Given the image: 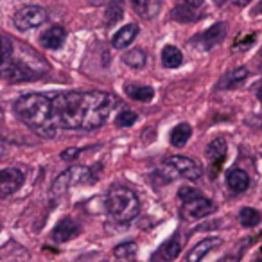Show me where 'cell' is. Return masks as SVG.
I'll use <instances>...</instances> for the list:
<instances>
[{"instance_id":"obj_1","label":"cell","mask_w":262,"mask_h":262,"mask_svg":"<svg viewBox=\"0 0 262 262\" xmlns=\"http://www.w3.org/2000/svg\"><path fill=\"white\" fill-rule=\"evenodd\" d=\"M52 117L58 129L94 131L104 126L113 110V97L106 92H59L51 95Z\"/></svg>"},{"instance_id":"obj_2","label":"cell","mask_w":262,"mask_h":262,"mask_svg":"<svg viewBox=\"0 0 262 262\" xmlns=\"http://www.w3.org/2000/svg\"><path fill=\"white\" fill-rule=\"evenodd\" d=\"M16 117L43 139H54L58 135L54 117H52V101L47 94H26L20 95L13 104Z\"/></svg>"},{"instance_id":"obj_3","label":"cell","mask_w":262,"mask_h":262,"mask_svg":"<svg viewBox=\"0 0 262 262\" xmlns=\"http://www.w3.org/2000/svg\"><path fill=\"white\" fill-rule=\"evenodd\" d=\"M106 210L115 221L129 223L140 214V200L133 190L126 187H113L106 194Z\"/></svg>"},{"instance_id":"obj_4","label":"cell","mask_w":262,"mask_h":262,"mask_svg":"<svg viewBox=\"0 0 262 262\" xmlns=\"http://www.w3.org/2000/svg\"><path fill=\"white\" fill-rule=\"evenodd\" d=\"M95 182L94 171L90 167H84V165H72L67 171H63L58 178L52 183V196H61L63 192H67L69 189L76 185H84V183Z\"/></svg>"},{"instance_id":"obj_5","label":"cell","mask_w":262,"mask_h":262,"mask_svg":"<svg viewBox=\"0 0 262 262\" xmlns=\"http://www.w3.org/2000/svg\"><path fill=\"white\" fill-rule=\"evenodd\" d=\"M47 22V11L41 6H24L15 13L13 24L18 31H31Z\"/></svg>"},{"instance_id":"obj_6","label":"cell","mask_w":262,"mask_h":262,"mask_svg":"<svg viewBox=\"0 0 262 262\" xmlns=\"http://www.w3.org/2000/svg\"><path fill=\"white\" fill-rule=\"evenodd\" d=\"M165 164L187 180H200L203 176V169L194 158L183 157V155H172L165 160Z\"/></svg>"},{"instance_id":"obj_7","label":"cell","mask_w":262,"mask_h":262,"mask_svg":"<svg viewBox=\"0 0 262 262\" xmlns=\"http://www.w3.org/2000/svg\"><path fill=\"white\" fill-rule=\"evenodd\" d=\"M26 182V174L16 167L0 169V198L16 192Z\"/></svg>"},{"instance_id":"obj_8","label":"cell","mask_w":262,"mask_h":262,"mask_svg":"<svg viewBox=\"0 0 262 262\" xmlns=\"http://www.w3.org/2000/svg\"><path fill=\"white\" fill-rule=\"evenodd\" d=\"M215 212L214 201L207 200V198H198V200L190 201V203H183L182 207V215L187 219H203L208 217L210 214Z\"/></svg>"},{"instance_id":"obj_9","label":"cell","mask_w":262,"mask_h":262,"mask_svg":"<svg viewBox=\"0 0 262 262\" xmlns=\"http://www.w3.org/2000/svg\"><path fill=\"white\" fill-rule=\"evenodd\" d=\"M81 232V226L76 219L72 217H63L58 225L52 228V241L54 243H67V241H72L74 237H77Z\"/></svg>"},{"instance_id":"obj_10","label":"cell","mask_w":262,"mask_h":262,"mask_svg":"<svg viewBox=\"0 0 262 262\" xmlns=\"http://www.w3.org/2000/svg\"><path fill=\"white\" fill-rule=\"evenodd\" d=\"M226 36V24L225 22H219V24H214L210 29L205 31L201 36L196 38V43L201 45L203 51H210V49L217 47Z\"/></svg>"},{"instance_id":"obj_11","label":"cell","mask_w":262,"mask_h":262,"mask_svg":"<svg viewBox=\"0 0 262 262\" xmlns=\"http://www.w3.org/2000/svg\"><path fill=\"white\" fill-rule=\"evenodd\" d=\"M223 241L219 237H207V239L200 241L196 246L190 248V251L187 253V262H201L208 253L221 246Z\"/></svg>"},{"instance_id":"obj_12","label":"cell","mask_w":262,"mask_h":262,"mask_svg":"<svg viewBox=\"0 0 262 262\" xmlns=\"http://www.w3.org/2000/svg\"><path fill=\"white\" fill-rule=\"evenodd\" d=\"M67 40V31L61 26H52L47 31H43L40 36V43L41 47L49 49V51H56L59 49Z\"/></svg>"},{"instance_id":"obj_13","label":"cell","mask_w":262,"mask_h":262,"mask_svg":"<svg viewBox=\"0 0 262 262\" xmlns=\"http://www.w3.org/2000/svg\"><path fill=\"white\" fill-rule=\"evenodd\" d=\"M139 36V26L137 24H127V26L120 27L112 38V45L115 49H126L127 45H131L135 41V38Z\"/></svg>"},{"instance_id":"obj_14","label":"cell","mask_w":262,"mask_h":262,"mask_svg":"<svg viewBox=\"0 0 262 262\" xmlns=\"http://www.w3.org/2000/svg\"><path fill=\"white\" fill-rule=\"evenodd\" d=\"M180 253H182V235H180V232H176L162 244L160 250H158V255H160L165 262H171V260H174V258H178Z\"/></svg>"},{"instance_id":"obj_15","label":"cell","mask_w":262,"mask_h":262,"mask_svg":"<svg viewBox=\"0 0 262 262\" xmlns=\"http://www.w3.org/2000/svg\"><path fill=\"white\" fill-rule=\"evenodd\" d=\"M226 185H228V189H232L233 192H244V190L250 187V176H248V172L243 171V169L233 167L226 172Z\"/></svg>"},{"instance_id":"obj_16","label":"cell","mask_w":262,"mask_h":262,"mask_svg":"<svg viewBox=\"0 0 262 262\" xmlns=\"http://www.w3.org/2000/svg\"><path fill=\"white\" fill-rule=\"evenodd\" d=\"M246 77H248V69H244V67L233 69L221 77V81L217 83V88L219 90H230V88H235V86H239L241 83H244Z\"/></svg>"},{"instance_id":"obj_17","label":"cell","mask_w":262,"mask_h":262,"mask_svg":"<svg viewBox=\"0 0 262 262\" xmlns=\"http://www.w3.org/2000/svg\"><path fill=\"white\" fill-rule=\"evenodd\" d=\"M13 58H15V43L11 38L0 34V76L8 70Z\"/></svg>"},{"instance_id":"obj_18","label":"cell","mask_w":262,"mask_h":262,"mask_svg":"<svg viewBox=\"0 0 262 262\" xmlns=\"http://www.w3.org/2000/svg\"><path fill=\"white\" fill-rule=\"evenodd\" d=\"M226 157V142L223 139H215L212 140L210 144L207 146V158L214 167L223 164Z\"/></svg>"},{"instance_id":"obj_19","label":"cell","mask_w":262,"mask_h":262,"mask_svg":"<svg viewBox=\"0 0 262 262\" xmlns=\"http://www.w3.org/2000/svg\"><path fill=\"white\" fill-rule=\"evenodd\" d=\"M124 92L129 99L139 102H149L155 97V90L151 86H146V84H126Z\"/></svg>"},{"instance_id":"obj_20","label":"cell","mask_w":262,"mask_h":262,"mask_svg":"<svg viewBox=\"0 0 262 262\" xmlns=\"http://www.w3.org/2000/svg\"><path fill=\"white\" fill-rule=\"evenodd\" d=\"M160 58H162V65H164L165 69H178L183 63L182 51H180L178 47H174V45H165V47L162 49Z\"/></svg>"},{"instance_id":"obj_21","label":"cell","mask_w":262,"mask_h":262,"mask_svg":"<svg viewBox=\"0 0 262 262\" xmlns=\"http://www.w3.org/2000/svg\"><path fill=\"white\" fill-rule=\"evenodd\" d=\"M190 135H192V127L189 126L187 122H182L178 126L172 127L171 135H169V140L174 147H183L187 142H189Z\"/></svg>"},{"instance_id":"obj_22","label":"cell","mask_w":262,"mask_h":262,"mask_svg":"<svg viewBox=\"0 0 262 262\" xmlns=\"http://www.w3.org/2000/svg\"><path fill=\"white\" fill-rule=\"evenodd\" d=\"M124 15V8H122V0H110L108 6H106L104 11V22L108 27L115 26Z\"/></svg>"},{"instance_id":"obj_23","label":"cell","mask_w":262,"mask_h":262,"mask_svg":"<svg viewBox=\"0 0 262 262\" xmlns=\"http://www.w3.org/2000/svg\"><path fill=\"white\" fill-rule=\"evenodd\" d=\"M146 52L142 51V49H131V51H127L126 54L122 56V61L126 63L127 67H131V69H142L144 65H146Z\"/></svg>"},{"instance_id":"obj_24","label":"cell","mask_w":262,"mask_h":262,"mask_svg":"<svg viewBox=\"0 0 262 262\" xmlns=\"http://www.w3.org/2000/svg\"><path fill=\"white\" fill-rule=\"evenodd\" d=\"M171 18L174 22H182V24H189L196 20V9L189 8L185 4H178L174 9L171 11Z\"/></svg>"},{"instance_id":"obj_25","label":"cell","mask_w":262,"mask_h":262,"mask_svg":"<svg viewBox=\"0 0 262 262\" xmlns=\"http://www.w3.org/2000/svg\"><path fill=\"white\" fill-rule=\"evenodd\" d=\"M239 221L244 228H253V226L260 225L262 217H260V212L255 210V208L250 207H244L243 210L239 212Z\"/></svg>"},{"instance_id":"obj_26","label":"cell","mask_w":262,"mask_h":262,"mask_svg":"<svg viewBox=\"0 0 262 262\" xmlns=\"http://www.w3.org/2000/svg\"><path fill=\"white\" fill-rule=\"evenodd\" d=\"M113 255L120 260H133L137 255V244L127 241V243H122V244H117L115 250H113Z\"/></svg>"},{"instance_id":"obj_27","label":"cell","mask_w":262,"mask_h":262,"mask_svg":"<svg viewBox=\"0 0 262 262\" xmlns=\"http://www.w3.org/2000/svg\"><path fill=\"white\" fill-rule=\"evenodd\" d=\"M137 119H139V115H137L135 112H129V110H126V112H120L119 115H117L115 124L119 127H129V126H133V124L137 122Z\"/></svg>"},{"instance_id":"obj_28","label":"cell","mask_w":262,"mask_h":262,"mask_svg":"<svg viewBox=\"0 0 262 262\" xmlns=\"http://www.w3.org/2000/svg\"><path fill=\"white\" fill-rule=\"evenodd\" d=\"M201 196H203V194L198 189H192V187H182V189L178 190V198L182 200V203H190V201L198 200V198H201Z\"/></svg>"},{"instance_id":"obj_29","label":"cell","mask_w":262,"mask_h":262,"mask_svg":"<svg viewBox=\"0 0 262 262\" xmlns=\"http://www.w3.org/2000/svg\"><path fill=\"white\" fill-rule=\"evenodd\" d=\"M131 4H133V8H135L137 13H140V15H144L146 18H149L151 15V0H131Z\"/></svg>"},{"instance_id":"obj_30","label":"cell","mask_w":262,"mask_h":262,"mask_svg":"<svg viewBox=\"0 0 262 262\" xmlns=\"http://www.w3.org/2000/svg\"><path fill=\"white\" fill-rule=\"evenodd\" d=\"M81 153H83V149H79V147H69L61 153V160H76Z\"/></svg>"},{"instance_id":"obj_31","label":"cell","mask_w":262,"mask_h":262,"mask_svg":"<svg viewBox=\"0 0 262 262\" xmlns=\"http://www.w3.org/2000/svg\"><path fill=\"white\" fill-rule=\"evenodd\" d=\"M203 2L205 0H182V4L189 6V8H192V9H200L201 6H203Z\"/></svg>"},{"instance_id":"obj_32","label":"cell","mask_w":262,"mask_h":262,"mask_svg":"<svg viewBox=\"0 0 262 262\" xmlns=\"http://www.w3.org/2000/svg\"><path fill=\"white\" fill-rule=\"evenodd\" d=\"M255 15H262V2H258V6H257V8H255Z\"/></svg>"},{"instance_id":"obj_33","label":"cell","mask_w":262,"mask_h":262,"mask_svg":"<svg viewBox=\"0 0 262 262\" xmlns=\"http://www.w3.org/2000/svg\"><path fill=\"white\" fill-rule=\"evenodd\" d=\"M4 155H6V149H4V146H2V144H0V158L4 157Z\"/></svg>"},{"instance_id":"obj_34","label":"cell","mask_w":262,"mask_h":262,"mask_svg":"<svg viewBox=\"0 0 262 262\" xmlns=\"http://www.w3.org/2000/svg\"><path fill=\"white\" fill-rule=\"evenodd\" d=\"M214 2H215V4H217V6H223V4H225V2H226V0H214Z\"/></svg>"},{"instance_id":"obj_35","label":"cell","mask_w":262,"mask_h":262,"mask_svg":"<svg viewBox=\"0 0 262 262\" xmlns=\"http://www.w3.org/2000/svg\"><path fill=\"white\" fill-rule=\"evenodd\" d=\"M260 56H262V49H260Z\"/></svg>"}]
</instances>
